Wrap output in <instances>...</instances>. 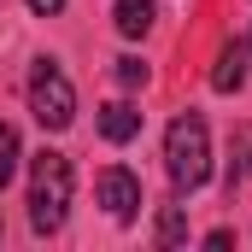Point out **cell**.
<instances>
[{
    "label": "cell",
    "instance_id": "obj_1",
    "mask_svg": "<svg viewBox=\"0 0 252 252\" xmlns=\"http://www.w3.org/2000/svg\"><path fill=\"white\" fill-rule=\"evenodd\" d=\"M164 170H170L176 193L205 188V176H211V129H205L199 112H182L170 124V135H164Z\"/></svg>",
    "mask_w": 252,
    "mask_h": 252
},
{
    "label": "cell",
    "instance_id": "obj_2",
    "mask_svg": "<svg viewBox=\"0 0 252 252\" xmlns=\"http://www.w3.org/2000/svg\"><path fill=\"white\" fill-rule=\"evenodd\" d=\"M64 211H70V158L64 153H35V164H30V229L59 235Z\"/></svg>",
    "mask_w": 252,
    "mask_h": 252
},
{
    "label": "cell",
    "instance_id": "obj_3",
    "mask_svg": "<svg viewBox=\"0 0 252 252\" xmlns=\"http://www.w3.org/2000/svg\"><path fill=\"white\" fill-rule=\"evenodd\" d=\"M30 112L41 129H70L76 124V88L53 59H35L30 64Z\"/></svg>",
    "mask_w": 252,
    "mask_h": 252
},
{
    "label": "cell",
    "instance_id": "obj_4",
    "mask_svg": "<svg viewBox=\"0 0 252 252\" xmlns=\"http://www.w3.org/2000/svg\"><path fill=\"white\" fill-rule=\"evenodd\" d=\"M94 188H100V205L112 211V223H135V217H141V182L129 176L124 164L100 170V182H94Z\"/></svg>",
    "mask_w": 252,
    "mask_h": 252
},
{
    "label": "cell",
    "instance_id": "obj_5",
    "mask_svg": "<svg viewBox=\"0 0 252 252\" xmlns=\"http://www.w3.org/2000/svg\"><path fill=\"white\" fill-rule=\"evenodd\" d=\"M100 135L112 141V147H124L141 135V112L129 106V100H112V106H100Z\"/></svg>",
    "mask_w": 252,
    "mask_h": 252
},
{
    "label": "cell",
    "instance_id": "obj_6",
    "mask_svg": "<svg viewBox=\"0 0 252 252\" xmlns=\"http://www.w3.org/2000/svg\"><path fill=\"white\" fill-rule=\"evenodd\" d=\"M241 82H247V47L229 41V47L217 53V64H211V88H217V94H235Z\"/></svg>",
    "mask_w": 252,
    "mask_h": 252
},
{
    "label": "cell",
    "instance_id": "obj_7",
    "mask_svg": "<svg viewBox=\"0 0 252 252\" xmlns=\"http://www.w3.org/2000/svg\"><path fill=\"white\" fill-rule=\"evenodd\" d=\"M153 12H158L153 0H118V30H124L129 41H141L153 30Z\"/></svg>",
    "mask_w": 252,
    "mask_h": 252
},
{
    "label": "cell",
    "instance_id": "obj_8",
    "mask_svg": "<svg viewBox=\"0 0 252 252\" xmlns=\"http://www.w3.org/2000/svg\"><path fill=\"white\" fill-rule=\"evenodd\" d=\"M188 241V217H182V205H164L158 211V247H182Z\"/></svg>",
    "mask_w": 252,
    "mask_h": 252
},
{
    "label": "cell",
    "instance_id": "obj_9",
    "mask_svg": "<svg viewBox=\"0 0 252 252\" xmlns=\"http://www.w3.org/2000/svg\"><path fill=\"white\" fill-rule=\"evenodd\" d=\"M12 170H18V129L0 124V188L12 182Z\"/></svg>",
    "mask_w": 252,
    "mask_h": 252
},
{
    "label": "cell",
    "instance_id": "obj_10",
    "mask_svg": "<svg viewBox=\"0 0 252 252\" xmlns=\"http://www.w3.org/2000/svg\"><path fill=\"white\" fill-rule=\"evenodd\" d=\"M118 82H124V88H141V82H147V64L141 59H118Z\"/></svg>",
    "mask_w": 252,
    "mask_h": 252
},
{
    "label": "cell",
    "instance_id": "obj_11",
    "mask_svg": "<svg viewBox=\"0 0 252 252\" xmlns=\"http://www.w3.org/2000/svg\"><path fill=\"white\" fill-rule=\"evenodd\" d=\"M24 6H30L35 18H53V12H64V0H24Z\"/></svg>",
    "mask_w": 252,
    "mask_h": 252
},
{
    "label": "cell",
    "instance_id": "obj_12",
    "mask_svg": "<svg viewBox=\"0 0 252 252\" xmlns=\"http://www.w3.org/2000/svg\"><path fill=\"white\" fill-rule=\"evenodd\" d=\"M205 247H211V252H223V247H235V235H229V229H211V235H205Z\"/></svg>",
    "mask_w": 252,
    "mask_h": 252
},
{
    "label": "cell",
    "instance_id": "obj_13",
    "mask_svg": "<svg viewBox=\"0 0 252 252\" xmlns=\"http://www.w3.org/2000/svg\"><path fill=\"white\" fill-rule=\"evenodd\" d=\"M247 170H252V164H247Z\"/></svg>",
    "mask_w": 252,
    "mask_h": 252
}]
</instances>
